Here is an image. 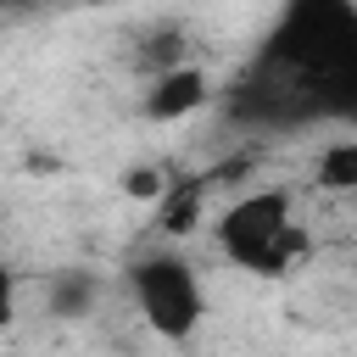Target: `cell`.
Wrapping results in <instances>:
<instances>
[{
	"label": "cell",
	"instance_id": "cell-9",
	"mask_svg": "<svg viewBox=\"0 0 357 357\" xmlns=\"http://www.w3.org/2000/svg\"><path fill=\"white\" fill-rule=\"evenodd\" d=\"M173 178H162V167H123V178H117V190L123 195H134V201H162V190H167Z\"/></svg>",
	"mask_w": 357,
	"mask_h": 357
},
{
	"label": "cell",
	"instance_id": "cell-5",
	"mask_svg": "<svg viewBox=\"0 0 357 357\" xmlns=\"http://www.w3.org/2000/svg\"><path fill=\"white\" fill-rule=\"evenodd\" d=\"M212 173H190V178H173L167 190H162V201H156V229L167 234V240H184V234H195L201 229V218H206V201H212Z\"/></svg>",
	"mask_w": 357,
	"mask_h": 357
},
{
	"label": "cell",
	"instance_id": "cell-3",
	"mask_svg": "<svg viewBox=\"0 0 357 357\" xmlns=\"http://www.w3.org/2000/svg\"><path fill=\"white\" fill-rule=\"evenodd\" d=\"M128 284H134V301H139V318L162 335V340H190L206 318V290H201V273L190 257L178 251H151L128 268Z\"/></svg>",
	"mask_w": 357,
	"mask_h": 357
},
{
	"label": "cell",
	"instance_id": "cell-7",
	"mask_svg": "<svg viewBox=\"0 0 357 357\" xmlns=\"http://www.w3.org/2000/svg\"><path fill=\"white\" fill-rule=\"evenodd\" d=\"M312 184L324 195H357V134H340L318 151L312 162Z\"/></svg>",
	"mask_w": 357,
	"mask_h": 357
},
{
	"label": "cell",
	"instance_id": "cell-2",
	"mask_svg": "<svg viewBox=\"0 0 357 357\" xmlns=\"http://www.w3.org/2000/svg\"><path fill=\"white\" fill-rule=\"evenodd\" d=\"M218 251L234 262V268H245V273H262V279H284L301 257H307V245H312V234L296 223V206H290V190H245V195H234L223 212H218Z\"/></svg>",
	"mask_w": 357,
	"mask_h": 357
},
{
	"label": "cell",
	"instance_id": "cell-8",
	"mask_svg": "<svg viewBox=\"0 0 357 357\" xmlns=\"http://www.w3.org/2000/svg\"><path fill=\"white\" fill-rule=\"evenodd\" d=\"M128 61H134V73H145V78H156V73L190 61V56H184V28H173V22L145 28V33H139V50H134Z\"/></svg>",
	"mask_w": 357,
	"mask_h": 357
},
{
	"label": "cell",
	"instance_id": "cell-1",
	"mask_svg": "<svg viewBox=\"0 0 357 357\" xmlns=\"http://www.w3.org/2000/svg\"><path fill=\"white\" fill-rule=\"evenodd\" d=\"M229 112L257 128L357 117V0H284Z\"/></svg>",
	"mask_w": 357,
	"mask_h": 357
},
{
	"label": "cell",
	"instance_id": "cell-4",
	"mask_svg": "<svg viewBox=\"0 0 357 357\" xmlns=\"http://www.w3.org/2000/svg\"><path fill=\"white\" fill-rule=\"evenodd\" d=\"M206 100H212V78H206V67L178 61V67H167V73H156V78L145 84V95H139V117H145V123H178V117L201 112Z\"/></svg>",
	"mask_w": 357,
	"mask_h": 357
},
{
	"label": "cell",
	"instance_id": "cell-6",
	"mask_svg": "<svg viewBox=\"0 0 357 357\" xmlns=\"http://www.w3.org/2000/svg\"><path fill=\"white\" fill-rule=\"evenodd\" d=\"M95 296H100V279L89 268H61V273L45 279V307L56 318H84L95 307Z\"/></svg>",
	"mask_w": 357,
	"mask_h": 357
}]
</instances>
